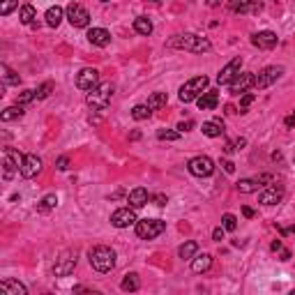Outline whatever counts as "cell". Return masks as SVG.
<instances>
[{"label": "cell", "instance_id": "1", "mask_svg": "<svg viewBox=\"0 0 295 295\" xmlns=\"http://www.w3.org/2000/svg\"><path fill=\"white\" fill-rule=\"evenodd\" d=\"M169 48H180V51H189V53H208L212 48L210 39L201 35H194V32H185V35H175L166 42Z\"/></svg>", "mask_w": 295, "mask_h": 295}, {"label": "cell", "instance_id": "2", "mask_svg": "<svg viewBox=\"0 0 295 295\" xmlns=\"http://www.w3.org/2000/svg\"><path fill=\"white\" fill-rule=\"evenodd\" d=\"M88 259H90V265L97 272H111L113 270V265H115V252L111 247L99 245V247L90 249Z\"/></svg>", "mask_w": 295, "mask_h": 295}, {"label": "cell", "instance_id": "3", "mask_svg": "<svg viewBox=\"0 0 295 295\" xmlns=\"http://www.w3.org/2000/svg\"><path fill=\"white\" fill-rule=\"evenodd\" d=\"M208 76H194V78H189L185 85L180 88V102H185V104H189V102H194V99H199L201 95H203V90L208 88Z\"/></svg>", "mask_w": 295, "mask_h": 295}, {"label": "cell", "instance_id": "4", "mask_svg": "<svg viewBox=\"0 0 295 295\" xmlns=\"http://www.w3.org/2000/svg\"><path fill=\"white\" fill-rule=\"evenodd\" d=\"M166 231V222L162 219H139L136 222V235L141 240H152L157 235H162Z\"/></svg>", "mask_w": 295, "mask_h": 295}, {"label": "cell", "instance_id": "5", "mask_svg": "<svg viewBox=\"0 0 295 295\" xmlns=\"http://www.w3.org/2000/svg\"><path fill=\"white\" fill-rule=\"evenodd\" d=\"M111 97H113V85L102 83L88 92V104H90L92 109H106L111 102Z\"/></svg>", "mask_w": 295, "mask_h": 295}, {"label": "cell", "instance_id": "6", "mask_svg": "<svg viewBox=\"0 0 295 295\" xmlns=\"http://www.w3.org/2000/svg\"><path fill=\"white\" fill-rule=\"evenodd\" d=\"M187 169H189L192 175H196V178H208V175L215 173V162H212L210 157L199 155V157H192V159H189Z\"/></svg>", "mask_w": 295, "mask_h": 295}, {"label": "cell", "instance_id": "7", "mask_svg": "<svg viewBox=\"0 0 295 295\" xmlns=\"http://www.w3.org/2000/svg\"><path fill=\"white\" fill-rule=\"evenodd\" d=\"M21 164H23V157L18 155L14 148H5V159H2V178H5V180H12L14 173L21 171Z\"/></svg>", "mask_w": 295, "mask_h": 295}, {"label": "cell", "instance_id": "8", "mask_svg": "<svg viewBox=\"0 0 295 295\" xmlns=\"http://www.w3.org/2000/svg\"><path fill=\"white\" fill-rule=\"evenodd\" d=\"M282 74H284V67H277V65L265 67V69L259 72V76H256L254 88H256V90H265V88H270L272 83H277L279 78H282Z\"/></svg>", "mask_w": 295, "mask_h": 295}, {"label": "cell", "instance_id": "9", "mask_svg": "<svg viewBox=\"0 0 295 295\" xmlns=\"http://www.w3.org/2000/svg\"><path fill=\"white\" fill-rule=\"evenodd\" d=\"M74 268H76V252H62L53 265V275L55 277H67L72 275Z\"/></svg>", "mask_w": 295, "mask_h": 295}, {"label": "cell", "instance_id": "10", "mask_svg": "<svg viewBox=\"0 0 295 295\" xmlns=\"http://www.w3.org/2000/svg\"><path fill=\"white\" fill-rule=\"evenodd\" d=\"M97 85H99V72H97L95 67H85V69H81V72L76 74V88L78 90L90 92L92 88H97Z\"/></svg>", "mask_w": 295, "mask_h": 295}, {"label": "cell", "instance_id": "11", "mask_svg": "<svg viewBox=\"0 0 295 295\" xmlns=\"http://www.w3.org/2000/svg\"><path fill=\"white\" fill-rule=\"evenodd\" d=\"M67 21H69L74 28H85V25L90 23V14H88V9H85L83 5L72 2V5L67 7Z\"/></svg>", "mask_w": 295, "mask_h": 295}, {"label": "cell", "instance_id": "12", "mask_svg": "<svg viewBox=\"0 0 295 295\" xmlns=\"http://www.w3.org/2000/svg\"><path fill=\"white\" fill-rule=\"evenodd\" d=\"M139 219H136V212H134V208H118V210L111 215V224H113L115 229H127V226H132V224H136Z\"/></svg>", "mask_w": 295, "mask_h": 295}, {"label": "cell", "instance_id": "13", "mask_svg": "<svg viewBox=\"0 0 295 295\" xmlns=\"http://www.w3.org/2000/svg\"><path fill=\"white\" fill-rule=\"evenodd\" d=\"M254 83H256L254 72H242V74H238L229 85H231V92H233V95H245L249 88H254Z\"/></svg>", "mask_w": 295, "mask_h": 295}, {"label": "cell", "instance_id": "14", "mask_svg": "<svg viewBox=\"0 0 295 295\" xmlns=\"http://www.w3.org/2000/svg\"><path fill=\"white\" fill-rule=\"evenodd\" d=\"M265 182H272V175H259V178H245V180L238 182V192L240 194H252L259 192Z\"/></svg>", "mask_w": 295, "mask_h": 295}, {"label": "cell", "instance_id": "15", "mask_svg": "<svg viewBox=\"0 0 295 295\" xmlns=\"http://www.w3.org/2000/svg\"><path fill=\"white\" fill-rule=\"evenodd\" d=\"M277 42H279V37L275 35L272 30H261V32H256V35L252 37L254 46L263 48V51H270V48H275V46H277Z\"/></svg>", "mask_w": 295, "mask_h": 295}, {"label": "cell", "instance_id": "16", "mask_svg": "<svg viewBox=\"0 0 295 295\" xmlns=\"http://www.w3.org/2000/svg\"><path fill=\"white\" fill-rule=\"evenodd\" d=\"M282 199H284L282 185H270L268 189H263V192L259 194V201L263 205H277V203H282Z\"/></svg>", "mask_w": 295, "mask_h": 295}, {"label": "cell", "instance_id": "17", "mask_svg": "<svg viewBox=\"0 0 295 295\" xmlns=\"http://www.w3.org/2000/svg\"><path fill=\"white\" fill-rule=\"evenodd\" d=\"M39 173H42V159L37 155H25L23 164H21V175L23 178H35Z\"/></svg>", "mask_w": 295, "mask_h": 295}, {"label": "cell", "instance_id": "18", "mask_svg": "<svg viewBox=\"0 0 295 295\" xmlns=\"http://www.w3.org/2000/svg\"><path fill=\"white\" fill-rule=\"evenodd\" d=\"M240 67H242V58H233V60L229 62V65L224 67L222 72L217 74V83L224 85V83H231L238 74H240Z\"/></svg>", "mask_w": 295, "mask_h": 295}, {"label": "cell", "instance_id": "19", "mask_svg": "<svg viewBox=\"0 0 295 295\" xmlns=\"http://www.w3.org/2000/svg\"><path fill=\"white\" fill-rule=\"evenodd\" d=\"M88 42L95 46H109L111 42V32L106 28H90L88 30Z\"/></svg>", "mask_w": 295, "mask_h": 295}, {"label": "cell", "instance_id": "20", "mask_svg": "<svg viewBox=\"0 0 295 295\" xmlns=\"http://www.w3.org/2000/svg\"><path fill=\"white\" fill-rule=\"evenodd\" d=\"M0 293H2V295H28V289H25L21 282H14V279H2V282H0Z\"/></svg>", "mask_w": 295, "mask_h": 295}, {"label": "cell", "instance_id": "21", "mask_svg": "<svg viewBox=\"0 0 295 295\" xmlns=\"http://www.w3.org/2000/svg\"><path fill=\"white\" fill-rule=\"evenodd\" d=\"M226 7L235 14H245L249 9H261V5H256L254 0H226Z\"/></svg>", "mask_w": 295, "mask_h": 295}, {"label": "cell", "instance_id": "22", "mask_svg": "<svg viewBox=\"0 0 295 295\" xmlns=\"http://www.w3.org/2000/svg\"><path fill=\"white\" fill-rule=\"evenodd\" d=\"M129 205L132 208H143L148 201H150V194H148V189H143V187H136V189H132L129 192Z\"/></svg>", "mask_w": 295, "mask_h": 295}, {"label": "cell", "instance_id": "23", "mask_svg": "<svg viewBox=\"0 0 295 295\" xmlns=\"http://www.w3.org/2000/svg\"><path fill=\"white\" fill-rule=\"evenodd\" d=\"M196 104H199L201 111H212L219 104V95H217V92H212V90L210 92H203V95L196 99Z\"/></svg>", "mask_w": 295, "mask_h": 295}, {"label": "cell", "instance_id": "24", "mask_svg": "<svg viewBox=\"0 0 295 295\" xmlns=\"http://www.w3.org/2000/svg\"><path fill=\"white\" fill-rule=\"evenodd\" d=\"M212 265V256L210 254H203V256H194L192 261V270L196 272V275H201V272H208Z\"/></svg>", "mask_w": 295, "mask_h": 295}, {"label": "cell", "instance_id": "25", "mask_svg": "<svg viewBox=\"0 0 295 295\" xmlns=\"http://www.w3.org/2000/svg\"><path fill=\"white\" fill-rule=\"evenodd\" d=\"M120 289L125 291V293H134V291H139L141 289V279L136 272H129V275H125V279H122L120 284Z\"/></svg>", "mask_w": 295, "mask_h": 295}, {"label": "cell", "instance_id": "26", "mask_svg": "<svg viewBox=\"0 0 295 295\" xmlns=\"http://www.w3.org/2000/svg\"><path fill=\"white\" fill-rule=\"evenodd\" d=\"M203 134L210 136V139H217L224 134V122L222 120H210V122H203Z\"/></svg>", "mask_w": 295, "mask_h": 295}, {"label": "cell", "instance_id": "27", "mask_svg": "<svg viewBox=\"0 0 295 295\" xmlns=\"http://www.w3.org/2000/svg\"><path fill=\"white\" fill-rule=\"evenodd\" d=\"M65 18V12H62V7H51L46 12V25H51V28H58L60 25V21Z\"/></svg>", "mask_w": 295, "mask_h": 295}, {"label": "cell", "instance_id": "28", "mask_svg": "<svg viewBox=\"0 0 295 295\" xmlns=\"http://www.w3.org/2000/svg\"><path fill=\"white\" fill-rule=\"evenodd\" d=\"M134 30L139 32V35H150L152 32V21L150 18H145V16H136L134 18Z\"/></svg>", "mask_w": 295, "mask_h": 295}, {"label": "cell", "instance_id": "29", "mask_svg": "<svg viewBox=\"0 0 295 295\" xmlns=\"http://www.w3.org/2000/svg\"><path fill=\"white\" fill-rule=\"evenodd\" d=\"M196 252H199V245H196L194 240H189V242H185V245L178 249V256H180L182 261H189V259L196 256Z\"/></svg>", "mask_w": 295, "mask_h": 295}, {"label": "cell", "instance_id": "30", "mask_svg": "<svg viewBox=\"0 0 295 295\" xmlns=\"http://www.w3.org/2000/svg\"><path fill=\"white\" fill-rule=\"evenodd\" d=\"M18 18H21V23H23V25H32V23H35V18H37L35 7H32V5H23V7H21V12H18Z\"/></svg>", "mask_w": 295, "mask_h": 295}, {"label": "cell", "instance_id": "31", "mask_svg": "<svg viewBox=\"0 0 295 295\" xmlns=\"http://www.w3.org/2000/svg\"><path fill=\"white\" fill-rule=\"evenodd\" d=\"M166 102H169L166 92H152V95L148 97V106H150L152 111H157V109H162V106H166Z\"/></svg>", "mask_w": 295, "mask_h": 295}, {"label": "cell", "instance_id": "32", "mask_svg": "<svg viewBox=\"0 0 295 295\" xmlns=\"http://www.w3.org/2000/svg\"><path fill=\"white\" fill-rule=\"evenodd\" d=\"M0 72H2V81H5V85H18L21 83V76H18L14 69H9L7 65H0Z\"/></svg>", "mask_w": 295, "mask_h": 295}, {"label": "cell", "instance_id": "33", "mask_svg": "<svg viewBox=\"0 0 295 295\" xmlns=\"http://www.w3.org/2000/svg\"><path fill=\"white\" fill-rule=\"evenodd\" d=\"M21 115H23V109H21V104H16V106H7V109L0 113V120L9 122V120H16V118H21Z\"/></svg>", "mask_w": 295, "mask_h": 295}, {"label": "cell", "instance_id": "34", "mask_svg": "<svg viewBox=\"0 0 295 295\" xmlns=\"http://www.w3.org/2000/svg\"><path fill=\"white\" fill-rule=\"evenodd\" d=\"M150 115H152V109L148 106V104H136V106L132 109V118H134V120H148Z\"/></svg>", "mask_w": 295, "mask_h": 295}, {"label": "cell", "instance_id": "35", "mask_svg": "<svg viewBox=\"0 0 295 295\" xmlns=\"http://www.w3.org/2000/svg\"><path fill=\"white\" fill-rule=\"evenodd\" d=\"M55 205H58V196H55V194H48V196H44V199L39 201L37 212H48V210H53Z\"/></svg>", "mask_w": 295, "mask_h": 295}, {"label": "cell", "instance_id": "36", "mask_svg": "<svg viewBox=\"0 0 295 295\" xmlns=\"http://www.w3.org/2000/svg\"><path fill=\"white\" fill-rule=\"evenodd\" d=\"M157 139H159V141H178V139H180V132H171V129H159V132H157Z\"/></svg>", "mask_w": 295, "mask_h": 295}, {"label": "cell", "instance_id": "37", "mask_svg": "<svg viewBox=\"0 0 295 295\" xmlns=\"http://www.w3.org/2000/svg\"><path fill=\"white\" fill-rule=\"evenodd\" d=\"M16 7H18V0H2V2H0V14L7 16V14L12 12V9H16Z\"/></svg>", "mask_w": 295, "mask_h": 295}, {"label": "cell", "instance_id": "38", "mask_svg": "<svg viewBox=\"0 0 295 295\" xmlns=\"http://www.w3.org/2000/svg\"><path fill=\"white\" fill-rule=\"evenodd\" d=\"M32 99H37V90H23L21 95L16 97V104H28V102H32Z\"/></svg>", "mask_w": 295, "mask_h": 295}, {"label": "cell", "instance_id": "39", "mask_svg": "<svg viewBox=\"0 0 295 295\" xmlns=\"http://www.w3.org/2000/svg\"><path fill=\"white\" fill-rule=\"evenodd\" d=\"M254 99H256V95H252V92H245L240 99V113H247V109L254 104Z\"/></svg>", "mask_w": 295, "mask_h": 295}, {"label": "cell", "instance_id": "40", "mask_svg": "<svg viewBox=\"0 0 295 295\" xmlns=\"http://www.w3.org/2000/svg\"><path fill=\"white\" fill-rule=\"evenodd\" d=\"M222 226L226 231H235V229H238V219H235V215H224V217H222Z\"/></svg>", "mask_w": 295, "mask_h": 295}, {"label": "cell", "instance_id": "41", "mask_svg": "<svg viewBox=\"0 0 295 295\" xmlns=\"http://www.w3.org/2000/svg\"><path fill=\"white\" fill-rule=\"evenodd\" d=\"M51 90H53V85L51 83H42L39 88H37V99H46V97L51 95Z\"/></svg>", "mask_w": 295, "mask_h": 295}, {"label": "cell", "instance_id": "42", "mask_svg": "<svg viewBox=\"0 0 295 295\" xmlns=\"http://www.w3.org/2000/svg\"><path fill=\"white\" fill-rule=\"evenodd\" d=\"M55 166H58V171H67L69 169V157H58Z\"/></svg>", "mask_w": 295, "mask_h": 295}, {"label": "cell", "instance_id": "43", "mask_svg": "<svg viewBox=\"0 0 295 295\" xmlns=\"http://www.w3.org/2000/svg\"><path fill=\"white\" fill-rule=\"evenodd\" d=\"M224 231H226L224 226H219V229H215V231H212V240L222 242V240H224Z\"/></svg>", "mask_w": 295, "mask_h": 295}, {"label": "cell", "instance_id": "44", "mask_svg": "<svg viewBox=\"0 0 295 295\" xmlns=\"http://www.w3.org/2000/svg\"><path fill=\"white\" fill-rule=\"evenodd\" d=\"M152 201H155V203L159 205V208H164V205L169 203V199H166V196H164V194H157V196H155V199H152Z\"/></svg>", "mask_w": 295, "mask_h": 295}, {"label": "cell", "instance_id": "45", "mask_svg": "<svg viewBox=\"0 0 295 295\" xmlns=\"http://www.w3.org/2000/svg\"><path fill=\"white\" fill-rule=\"evenodd\" d=\"M284 125H286V129H291V127L295 125V109L291 111V115H289V118H286V120H284Z\"/></svg>", "mask_w": 295, "mask_h": 295}, {"label": "cell", "instance_id": "46", "mask_svg": "<svg viewBox=\"0 0 295 295\" xmlns=\"http://www.w3.org/2000/svg\"><path fill=\"white\" fill-rule=\"evenodd\" d=\"M222 166H224V171H226V173H233V171H235V164L233 162H224Z\"/></svg>", "mask_w": 295, "mask_h": 295}, {"label": "cell", "instance_id": "47", "mask_svg": "<svg viewBox=\"0 0 295 295\" xmlns=\"http://www.w3.org/2000/svg\"><path fill=\"white\" fill-rule=\"evenodd\" d=\"M272 252H282V249H284V245H282V240H275V242H272Z\"/></svg>", "mask_w": 295, "mask_h": 295}, {"label": "cell", "instance_id": "48", "mask_svg": "<svg viewBox=\"0 0 295 295\" xmlns=\"http://www.w3.org/2000/svg\"><path fill=\"white\" fill-rule=\"evenodd\" d=\"M194 122L192 120H187V122H180V125H178V129H180V132H187V129H189V127H192Z\"/></svg>", "mask_w": 295, "mask_h": 295}, {"label": "cell", "instance_id": "49", "mask_svg": "<svg viewBox=\"0 0 295 295\" xmlns=\"http://www.w3.org/2000/svg\"><path fill=\"white\" fill-rule=\"evenodd\" d=\"M279 254H282V259H279V261H289V259H291V252H289V249H282Z\"/></svg>", "mask_w": 295, "mask_h": 295}, {"label": "cell", "instance_id": "50", "mask_svg": "<svg viewBox=\"0 0 295 295\" xmlns=\"http://www.w3.org/2000/svg\"><path fill=\"white\" fill-rule=\"evenodd\" d=\"M242 215H245V217H254V210H252V208H247V205H245V208H242Z\"/></svg>", "mask_w": 295, "mask_h": 295}, {"label": "cell", "instance_id": "51", "mask_svg": "<svg viewBox=\"0 0 295 295\" xmlns=\"http://www.w3.org/2000/svg\"><path fill=\"white\" fill-rule=\"evenodd\" d=\"M99 2H111V0H99Z\"/></svg>", "mask_w": 295, "mask_h": 295}, {"label": "cell", "instance_id": "52", "mask_svg": "<svg viewBox=\"0 0 295 295\" xmlns=\"http://www.w3.org/2000/svg\"><path fill=\"white\" fill-rule=\"evenodd\" d=\"M150 2H162V0H150Z\"/></svg>", "mask_w": 295, "mask_h": 295}, {"label": "cell", "instance_id": "53", "mask_svg": "<svg viewBox=\"0 0 295 295\" xmlns=\"http://www.w3.org/2000/svg\"><path fill=\"white\" fill-rule=\"evenodd\" d=\"M293 159H295V157H293Z\"/></svg>", "mask_w": 295, "mask_h": 295}]
</instances>
